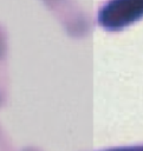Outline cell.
I'll return each mask as SVG.
<instances>
[{"label": "cell", "mask_w": 143, "mask_h": 151, "mask_svg": "<svg viewBox=\"0 0 143 151\" xmlns=\"http://www.w3.org/2000/svg\"><path fill=\"white\" fill-rule=\"evenodd\" d=\"M143 15V0H111L100 12L99 21L108 28H118Z\"/></svg>", "instance_id": "obj_1"}, {"label": "cell", "mask_w": 143, "mask_h": 151, "mask_svg": "<svg viewBox=\"0 0 143 151\" xmlns=\"http://www.w3.org/2000/svg\"><path fill=\"white\" fill-rule=\"evenodd\" d=\"M112 151H143V147H130V149H117Z\"/></svg>", "instance_id": "obj_2"}]
</instances>
